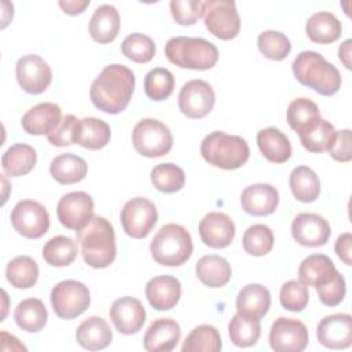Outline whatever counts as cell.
<instances>
[{
    "label": "cell",
    "mask_w": 352,
    "mask_h": 352,
    "mask_svg": "<svg viewBox=\"0 0 352 352\" xmlns=\"http://www.w3.org/2000/svg\"><path fill=\"white\" fill-rule=\"evenodd\" d=\"M111 131L106 121L96 117H85L80 120L76 143L88 150H99L110 142Z\"/></svg>",
    "instance_id": "34"
},
{
    "label": "cell",
    "mask_w": 352,
    "mask_h": 352,
    "mask_svg": "<svg viewBox=\"0 0 352 352\" xmlns=\"http://www.w3.org/2000/svg\"><path fill=\"white\" fill-rule=\"evenodd\" d=\"M175 88L172 72L165 67L151 69L144 77V92L148 99L160 102L168 99Z\"/></svg>",
    "instance_id": "42"
},
{
    "label": "cell",
    "mask_w": 352,
    "mask_h": 352,
    "mask_svg": "<svg viewBox=\"0 0 352 352\" xmlns=\"http://www.w3.org/2000/svg\"><path fill=\"white\" fill-rule=\"evenodd\" d=\"M261 334V326L258 319L246 318L242 315H234L228 323V336L234 345L246 348L254 345Z\"/></svg>",
    "instance_id": "41"
},
{
    "label": "cell",
    "mask_w": 352,
    "mask_h": 352,
    "mask_svg": "<svg viewBox=\"0 0 352 352\" xmlns=\"http://www.w3.org/2000/svg\"><path fill=\"white\" fill-rule=\"evenodd\" d=\"M249 144L245 139L223 131L210 132L201 143L202 158L208 164L224 170L241 168L249 160Z\"/></svg>",
    "instance_id": "4"
},
{
    "label": "cell",
    "mask_w": 352,
    "mask_h": 352,
    "mask_svg": "<svg viewBox=\"0 0 352 352\" xmlns=\"http://www.w3.org/2000/svg\"><path fill=\"white\" fill-rule=\"evenodd\" d=\"M120 220L126 235L142 239L150 234L158 220L157 208L150 199L136 197L124 205Z\"/></svg>",
    "instance_id": "10"
},
{
    "label": "cell",
    "mask_w": 352,
    "mask_h": 352,
    "mask_svg": "<svg viewBox=\"0 0 352 352\" xmlns=\"http://www.w3.org/2000/svg\"><path fill=\"white\" fill-rule=\"evenodd\" d=\"M279 204L278 190L268 183L248 186L241 194L242 209L252 216H270Z\"/></svg>",
    "instance_id": "20"
},
{
    "label": "cell",
    "mask_w": 352,
    "mask_h": 352,
    "mask_svg": "<svg viewBox=\"0 0 352 352\" xmlns=\"http://www.w3.org/2000/svg\"><path fill=\"white\" fill-rule=\"evenodd\" d=\"M37 162L36 150L25 143L12 144L1 157L3 170L11 176L18 177L28 175Z\"/></svg>",
    "instance_id": "33"
},
{
    "label": "cell",
    "mask_w": 352,
    "mask_h": 352,
    "mask_svg": "<svg viewBox=\"0 0 352 352\" xmlns=\"http://www.w3.org/2000/svg\"><path fill=\"white\" fill-rule=\"evenodd\" d=\"M242 246L246 253L256 257L268 254L274 246L272 230L265 224L250 226L243 234Z\"/></svg>",
    "instance_id": "43"
},
{
    "label": "cell",
    "mask_w": 352,
    "mask_h": 352,
    "mask_svg": "<svg viewBox=\"0 0 352 352\" xmlns=\"http://www.w3.org/2000/svg\"><path fill=\"white\" fill-rule=\"evenodd\" d=\"M318 117H320V111L316 103L307 98L294 99L287 107V122L296 132Z\"/></svg>",
    "instance_id": "47"
},
{
    "label": "cell",
    "mask_w": 352,
    "mask_h": 352,
    "mask_svg": "<svg viewBox=\"0 0 352 352\" xmlns=\"http://www.w3.org/2000/svg\"><path fill=\"white\" fill-rule=\"evenodd\" d=\"M271 294L270 290L260 283H249L243 286L236 296V314L261 319L270 309Z\"/></svg>",
    "instance_id": "25"
},
{
    "label": "cell",
    "mask_w": 352,
    "mask_h": 352,
    "mask_svg": "<svg viewBox=\"0 0 352 352\" xmlns=\"http://www.w3.org/2000/svg\"><path fill=\"white\" fill-rule=\"evenodd\" d=\"M153 186L165 194H173L183 188L186 183L184 170L172 162H165L154 166L150 173Z\"/></svg>",
    "instance_id": "40"
},
{
    "label": "cell",
    "mask_w": 352,
    "mask_h": 352,
    "mask_svg": "<svg viewBox=\"0 0 352 352\" xmlns=\"http://www.w3.org/2000/svg\"><path fill=\"white\" fill-rule=\"evenodd\" d=\"M300 142L309 153L329 151L336 140L337 131L327 120L318 117L297 131Z\"/></svg>",
    "instance_id": "24"
},
{
    "label": "cell",
    "mask_w": 352,
    "mask_h": 352,
    "mask_svg": "<svg viewBox=\"0 0 352 352\" xmlns=\"http://www.w3.org/2000/svg\"><path fill=\"white\" fill-rule=\"evenodd\" d=\"M202 242L213 249L227 248L235 236V224L221 212H210L202 217L198 227Z\"/></svg>",
    "instance_id": "19"
},
{
    "label": "cell",
    "mask_w": 352,
    "mask_h": 352,
    "mask_svg": "<svg viewBox=\"0 0 352 352\" xmlns=\"http://www.w3.org/2000/svg\"><path fill=\"white\" fill-rule=\"evenodd\" d=\"M84 261L92 268H107L116 258V232L111 223L102 216L76 231Z\"/></svg>",
    "instance_id": "2"
},
{
    "label": "cell",
    "mask_w": 352,
    "mask_h": 352,
    "mask_svg": "<svg viewBox=\"0 0 352 352\" xmlns=\"http://www.w3.org/2000/svg\"><path fill=\"white\" fill-rule=\"evenodd\" d=\"M192 250L194 245L190 232L175 223L162 226L150 243L151 257L165 267L183 265L191 257Z\"/></svg>",
    "instance_id": "6"
},
{
    "label": "cell",
    "mask_w": 352,
    "mask_h": 352,
    "mask_svg": "<svg viewBox=\"0 0 352 352\" xmlns=\"http://www.w3.org/2000/svg\"><path fill=\"white\" fill-rule=\"evenodd\" d=\"M331 234L327 220L316 213H300L293 219L292 235L305 248H319L327 243Z\"/></svg>",
    "instance_id": "16"
},
{
    "label": "cell",
    "mask_w": 352,
    "mask_h": 352,
    "mask_svg": "<svg viewBox=\"0 0 352 352\" xmlns=\"http://www.w3.org/2000/svg\"><path fill=\"white\" fill-rule=\"evenodd\" d=\"M289 184L294 198L304 204L316 201L320 194V182L318 175L308 166H297L292 170Z\"/></svg>",
    "instance_id": "35"
},
{
    "label": "cell",
    "mask_w": 352,
    "mask_h": 352,
    "mask_svg": "<svg viewBox=\"0 0 352 352\" xmlns=\"http://www.w3.org/2000/svg\"><path fill=\"white\" fill-rule=\"evenodd\" d=\"M135 89L133 72L120 63L106 66L94 80L89 91L94 106L107 114L126 109Z\"/></svg>",
    "instance_id": "1"
},
{
    "label": "cell",
    "mask_w": 352,
    "mask_h": 352,
    "mask_svg": "<svg viewBox=\"0 0 352 352\" xmlns=\"http://www.w3.org/2000/svg\"><path fill=\"white\" fill-rule=\"evenodd\" d=\"M337 268L330 257L326 254H311L305 257L298 267V279L305 286H320L327 283Z\"/></svg>",
    "instance_id": "29"
},
{
    "label": "cell",
    "mask_w": 352,
    "mask_h": 352,
    "mask_svg": "<svg viewBox=\"0 0 352 352\" xmlns=\"http://www.w3.org/2000/svg\"><path fill=\"white\" fill-rule=\"evenodd\" d=\"M15 74L21 88L32 95L44 92L52 81L51 67L41 56L34 54L18 59Z\"/></svg>",
    "instance_id": "15"
},
{
    "label": "cell",
    "mask_w": 352,
    "mask_h": 352,
    "mask_svg": "<svg viewBox=\"0 0 352 352\" xmlns=\"http://www.w3.org/2000/svg\"><path fill=\"white\" fill-rule=\"evenodd\" d=\"M351 44H352V40L348 38L338 48V58L346 69H351V60H349V58H351Z\"/></svg>",
    "instance_id": "54"
},
{
    "label": "cell",
    "mask_w": 352,
    "mask_h": 352,
    "mask_svg": "<svg viewBox=\"0 0 352 352\" xmlns=\"http://www.w3.org/2000/svg\"><path fill=\"white\" fill-rule=\"evenodd\" d=\"M216 95L212 85L204 80L187 81L179 92V109L188 118H204L214 106Z\"/></svg>",
    "instance_id": "12"
},
{
    "label": "cell",
    "mask_w": 352,
    "mask_h": 352,
    "mask_svg": "<svg viewBox=\"0 0 352 352\" xmlns=\"http://www.w3.org/2000/svg\"><path fill=\"white\" fill-rule=\"evenodd\" d=\"M88 172V165L84 158L66 153L55 157L50 165V173L54 180L60 184H74L81 182Z\"/></svg>",
    "instance_id": "32"
},
{
    "label": "cell",
    "mask_w": 352,
    "mask_h": 352,
    "mask_svg": "<svg viewBox=\"0 0 352 352\" xmlns=\"http://www.w3.org/2000/svg\"><path fill=\"white\" fill-rule=\"evenodd\" d=\"M122 54L138 63H147L155 55V44L151 37L142 33L126 36L121 44Z\"/></svg>",
    "instance_id": "44"
},
{
    "label": "cell",
    "mask_w": 352,
    "mask_h": 352,
    "mask_svg": "<svg viewBox=\"0 0 352 352\" xmlns=\"http://www.w3.org/2000/svg\"><path fill=\"white\" fill-rule=\"evenodd\" d=\"M165 55L182 69L209 70L219 59L217 47L202 37L177 36L165 44Z\"/></svg>",
    "instance_id": "5"
},
{
    "label": "cell",
    "mask_w": 352,
    "mask_h": 352,
    "mask_svg": "<svg viewBox=\"0 0 352 352\" xmlns=\"http://www.w3.org/2000/svg\"><path fill=\"white\" fill-rule=\"evenodd\" d=\"M6 278L16 289H30L38 279V265L29 256H16L7 264Z\"/></svg>",
    "instance_id": "37"
},
{
    "label": "cell",
    "mask_w": 352,
    "mask_h": 352,
    "mask_svg": "<svg viewBox=\"0 0 352 352\" xmlns=\"http://www.w3.org/2000/svg\"><path fill=\"white\" fill-rule=\"evenodd\" d=\"M10 219L14 230L29 239L41 238L50 228V214L45 206L33 199L19 201Z\"/></svg>",
    "instance_id": "11"
},
{
    "label": "cell",
    "mask_w": 352,
    "mask_h": 352,
    "mask_svg": "<svg viewBox=\"0 0 352 352\" xmlns=\"http://www.w3.org/2000/svg\"><path fill=\"white\" fill-rule=\"evenodd\" d=\"M318 341L330 349H345L352 344V316L333 314L324 316L316 326Z\"/></svg>",
    "instance_id": "17"
},
{
    "label": "cell",
    "mask_w": 352,
    "mask_h": 352,
    "mask_svg": "<svg viewBox=\"0 0 352 352\" xmlns=\"http://www.w3.org/2000/svg\"><path fill=\"white\" fill-rule=\"evenodd\" d=\"M14 319L22 330L28 333H37L47 324L48 312L41 300L28 298L16 305Z\"/></svg>",
    "instance_id": "36"
},
{
    "label": "cell",
    "mask_w": 352,
    "mask_h": 352,
    "mask_svg": "<svg viewBox=\"0 0 352 352\" xmlns=\"http://www.w3.org/2000/svg\"><path fill=\"white\" fill-rule=\"evenodd\" d=\"M51 305L60 319H74L80 316L91 304L88 287L78 280L66 279L56 283L51 290Z\"/></svg>",
    "instance_id": "8"
},
{
    "label": "cell",
    "mask_w": 352,
    "mask_h": 352,
    "mask_svg": "<svg viewBox=\"0 0 352 352\" xmlns=\"http://www.w3.org/2000/svg\"><path fill=\"white\" fill-rule=\"evenodd\" d=\"M204 6L205 1L201 0H172L170 12L176 23L191 26L204 16Z\"/></svg>",
    "instance_id": "48"
},
{
    "label": "cell",
    "mask_w": 352,
    "mask_h": 352,
    "mask_svg": "<svg viewBox=\"0 0 352 352\" xmlns=\"http://www.w3.org/2000/svg\"><path fill=\"white\" fill-rule=\"evenodd\" d=\"M76 340L88 351H99L111 342L113 331L103 318L91 316L77 327Z\"/></svg>",
    "instance_id": "26"
},
{
    "label": "cell",
    "mask_w": 352,
    "mask_h": 352,
    "mask_svg": "<svg viewBox=\"0 0 352 352\" xmlns=\"http://www.w3.org/2000/svg\"><path fill=\"white\" fill-rule=\"evenodd\" d=\"M260 52L272 60H283L292 51L290 40L280 32L265 30L257 38Z\"/></svg>",
    "instance_id": "45"
},
{
    "label": "cell",
    "mask_w": 352,
    "mask_h": 352,
    "mask_svg": "<svg viewBox=\"0 0 352 352\" xmlns=\"http://www.w3.org/2000/svg\"><path fill=\"white\" fill-rule=\"evenodd\" d=\"M316 293L320 302L326 307H336L341 304L346 293V283L345 278L337 271L334 276L324 285L316 286Z\"/></svg>",
    "instance_id": "50"
},
{
    "label": "cell",
    "mask_w": 352,
    "mask_h": 352,
    "mask_svg": "<svg viewBox=\"0 0 352 352\" xmlns=\"http://www.w3.org/2000/svg\"><path fill=\"white\" fill-rule=\"evenodd\" d=\"M198 279L208 287H221L231 279L232 271L228 261L217 254L201 257L195 264Z\"/></svg>",
    "instance_id": "31"
},
{
    "label": "cell",
    "mask_w": 352,
    "mask_h": 352,
    "mask_svg": "<svg viewBox=\"0 0 352 352\" xmlns=\"http://www.w3.org/2000/svg\"><path fill=\"white\" fill-rule=\"evenodd\" d=\"M62 120V110L58 104L44 102L29 109L22 117V128L29 135H48Z\"/></svg>",
    "instance_id": "23"
},
{
    "label": "cell",
    "mask_w": 352,
    "mask_h": 352,
    "mask_svg": "<svg viewBox=\"0 0 352 352\" xmlns=\"http://www.w3.org/2000/svg\"><path fill=\"white\" fill-rule=\"evenodd\" d=\"M120 32V14L114 6L103 4L99 6L91 21L89 34L99 44L111 43Z\"/></svg>",
    "instance_id": "27"
},
{
    "label": "cell",
    "mask_w": 352,
    "mask_h": 352,
    "mask_svg": "<svg viewBox=\"0 0 352 352\" xmlns=\"http://www.w3.org/2000/svg\"><path fill=\"white\" fill-rule=\"evenodd\" d=\"M351 142H352L351 129L338 131L336 140L327 153L331 155L333 160H336L338 162H348L352 160Z\"/></svg>",
    "instance_id": "51"
},
{
    "label": "cell",
    "mask_w": 352,
    "mask_h": 352,
    "mask_svg": "<svg viewBox=\"0 0 352 352\" xmlns=\"http://www.w3.org/2000/svg\"><path fill=\"white\" fill-rule=\"evenodd\" d=\"M146 297L150 305L157 311H169L180 300V280L170 275H158L151 278L146 285Z\"/></svg>",
    "instance_id": "22"
},
{
    "label": "cell",
    "mask_w": 352,
    "mask_h": 352,
    "mask_svg": "<svg viewBox=\"0 0 352 352\" xmlns=\"http://www.w3.org/2000/svg\"><path fill=\"white\" fill-rule=\"evenodd\" d=\"M77 243L63 235L51 238L43 248V258L52 267H67L77 257Z\"/></svg>",
    "instance_id": "38"
},
{
    "label": "cell",
    "mask_w": 352,
    "mask_h": 352,
    "mask_svg": "<svg viewBox=\"0 0 352 352\" xmlns=\"http://www.w3.org/2000/svg\"><path fill=\"white\" fill-rule=\"evenodd\" d=\"M116 330L124 336L138 333L146 322V309L142 302L131 296L117 298L109 311Z\"/></svg>",
    "instance_id": "18"
},
{
    "label": "cell",
    "mask_w": 352,
    "mask_h": 352,
    "mask_svg": "<svg viewBox=\"0 0 352 352\" xmlns=\"http://www.w3.org/2000/svg\"><path fill=\"white\" fill-rule=\"evenodd\" d=\"M60 224L69 230H80L94 217V199L84 191L65 194L56 206Z\"/></svg>",
    "instance_id": "14"
},
{
    "label": "cell",
    "mask_w": 352,
    "mask_h": 352,
    "mask_svg": "<svg viewBox=\"0 0 352 352\" xmlns=\"http://www.w3.org/2000/svg\"><path fill=\"white\" fill-rule=\"evenodd\" d=\"M88 6H89V0H84V1H80V0L59 1V7L63 10L65 14H69V15L81 14V12H84V10H85Z\"/></svg>",
    "instance_id": "53"
},
{
    "label": "cell",
    "mask_w": 352,
    "mask_h": 352,
    "mask_svg": "<svg viewBox=\"0 0 352 352\" xmlns=\"http://www.w3.org/2000/svg\"><path fill=\"white\" fill-rule=\"evenodd\" d=\"M205 26L220 40L235 38L241 29V18L235 1L208 0L204 6Z\"/></svg>",
    "instance_id": "9"
},
{
    "label": "cell",
    "mask_w": 352,
    "mask_h": 352,
    "mask_svg": "<svg viewBox=\"0 0 352 352\" xmlns=\"http://www.w3.org/2000/svg\"><path fill=\"white\" fill-rule=\"evenodd\" d=\"M182 330L179 323L170 318H160L150 323L146 330L143 345L148 352H169L180 341Z\"/></svg>",
    "instance_id": "21"
},
{
    "label": "cell",
    "mask_w": 352,
    "mask_h": 352,
    "mask_svg": "<svg viewBox=\"0 0 352 352\" xmlns=\"http://www.w3.org/2000/svg\"><path fill=\"white\" fill-rule=\"evenodd\" d=\"M292 70L300 84L323 96H331L341 88L342 81L338 69L319 52H300L292 63Z\"/></svg>",
    "instance_id": "3"
},
{
    "label": "cell",
    "mask_w": 352,
    "mask_h": 352,
    "mask_svg": "<svg viewBox=\"0 0 352 352\" xmlns=\"http://www.w3.org/2000/svg\"><path fill=\"white\" fill-rule=\"evenodd\" d=\"M78 125H80V118H77L76 116L67 114L62 117L56 128L47 135V139L52 146H56V147L72 146L76 143Z\"/></svg>",
    "instance_id": "49"
},
{
    "label": "cell",
    "mask_w": 352,
    "mask_h": 352,
    "mask_svg": "<svg viewBox=\"0 0 352 352\" xmlns=\"http://www.w3.org/2000/svg\"><path fill=\"white\" fill-rule=\"evenodd\" d=\"M342 32L341 22L331 12L319 11L311 15L305 23L308 38L318 44H330L340 38Z\"/></svg>",
    "instance_id": "30"
},
{
    "label": "cell",
    "mask_w": 352,
    "mask_h": 352,
    "mask_svg": "<svg viewBox=\"0 0 352 352\" xmlns=\"http://www.w3.org/2000/svg\"><path fill=\"white\" fill-rule=\"evenodd\" d=\"M334 249H336V253L337 256L346 264V265H351L352 261H351V252H352V235L349 232H345V234H341L337 241H336V245H334Z\"/></svg>",
    "instance_id": "52"
},
{
    "label": "cell",
    "mask_w": 352,
    "mask_h": 352,
    "mask_svg": "<svg viewBox=\"0 0 352 352\" xmlns=\"http://www.w3.org/2000/svg\"><path fill=\"white\" fill-rule=\"evenodd\" d=\"M132 144L135 150L147 158L166 155L173 146L170 129L155 118L140 120L132 131Z\"/></svg>",
    "instance_id": "7"
},
{
    "label": "cell",
    "mask_w": 352,
    "mask_h": 352,
    "mask_svg": "<svg viewBox=\"0 0 352 352\" xmlns=\"http://www.w3.org/2000/svg\"><path fill=\"white\" fill-rule=\"evenodd\" d=\"M257 144L261 154L274 164H283L292 157V143L278 128L268 126L257 133Z\"/></svg>",
    "instance_id": "28"
},
{
    "label": "cell",
    "mask_w": 352,
    "mask_h": 352,
    "mask_svg": "<svg viewBox=\"0 0 352 352\" xmlns=\"http://www.w3.org/2000/svg\"><path fill=\"white\" fill-rule=\"evenodd\" d=\"M280 305L292 312H301L309 301V292L300 280H287L282 285L279 293Z\"/></svg>",
    "instance_id": "46"
},
{
    "label": "cell",
    "mask_w": 352,
    "mask_h": 352,
    "mask_svg": "<svg viewBox=\"0 0 352 352\" xmlns=\"http://www.w3.org/2000/svg\"><path fill=\"white\" fill-rule=\"evenodd\" d=\"M308 341V330L301 320L280 316L271 326L270 345L276 352H301Z\"/></svg>",
    "instance_id": "13"
},
{
    "label": "cell",
    "mask_w": 352,
    "mask_h": 352,
    "mask_svg": "<svg viewBox=\"0 0 352 352\" xmlns=\"http://www.w3.org/2000/svg\"><path fill=\"white\" fill-rule=\"evenodd\" d=\"M221 337L214 326L199 324L184 340L183 352H219L221 349Z\"/></svg>",
    "instance_id": "39"
}]
</instances>
